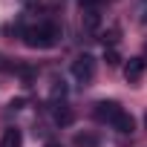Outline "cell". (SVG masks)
<instances>
[{
  "instance_id": "cell-5",
  "label": "cell",
  "mask_w": 147,
  "mask_h": 147,
  "mask_svg": "<svg viewBox=\"0 0 147 147\" xmlns=\"http://www.w3.org/2000/svg\"><path fill=\"white\" fill-rule=\"evenodd\" d=\"M113 127H115L118 133H133V130H136V121H133V115H130V113H124V110H121V113L115 115Z\"/></svg>"
},
{
  "instance_id": "cell-7",
  "label": "cell",
  "mask_w": 147,
  "mask_h": 147,
  "mask_svg": "<svg viewBox=\"0 0 147 147\" xmlns=\"http://www.w3.org/2000/svg\"><path fill=\"white\" fill-rule=\"evenodd\" d=\"M84 29H90V32H95L98 26H101V12L98 9H84Z\"/></svg>"
},
{
  "instance_id": "cell-9",
  "label": "cell",
  "mask_w": 147,
  "mask_h": 147,
  "mask_svg": "<svg viewBox=\"0 0 147 147\" xmlns=\"http://www.w3.org/2000/svg\"><path fill=\"white\" fill-rule=\"evenodd\" d=\"M75 144H78V147H98V136H92V133H78V136H75Z\"/></svg>"
},
{
  "instance_id": "cell-4",
  "label": "cell",
  "mask_w": 147,
  "mask_h": 147,
  "mask_svg": "<svg viewBox=\"0 0 147 147\" xmlns=\"http://www.w3.org/2000/svg\"><path fill=\"white\" fill-rule=\"evenodd\" d=\"M144 69H147V61H144V58H130V61L124 63V78L133 84V81H138V78L144 75Z\"/></svg>"
},
{
  "instance_id": "cell-6",
  "label": "cell",
  "mask_w": 147,
  "mask_h": 147,
  "mask_svg": "<svg viewBox=\"0 0 147 147\" xmlns=\"http://www.w3.org/2000/svg\"><path fill=\"white\" fill-rule=\"evenodd\" d=\"M20 144H23V136L18 127H9L3 133V138H0V147H20Z\"/></svg>"
},
{
  "instance_id": "cell-12",
  "label": "cell",
  "mask_w": 147,
  "mask_h": 147,
  "mask_svg": "<svg viewBox=\"0 0 147 147\" xmlns=\"http://www.w3.org/2000/svg\"><path fill=\"white\" fill-rule=\"evenodd\" d=\"M46 147H61V144H55V141H49V144H46Z\"/></svg>"
},
{
  "instance_id": "cell-3",
  "label": "cell",
  "mask_w": 147,
  "mask_h": 147,
  "mask_svg": "<svg viewBox=\"0 0 147 147\" xmlns=\"http://www.w3.org/2000/svg\"><path fill=\"white\" fill-rule=\"evenodd\" d=\"M92 113H95V118H98V121H107V124H113V121H115V115L121 113V107H118L115 101H98Z\"/></svg>"
},
{
  "instance_id": "cell-11",
  "label": "cell",
  "mask_w": 147,
  "mask_h": 147,
  "mask_svg": "<svg viewBox=\"0 0 147 147\" xmlns=\"http://www.w3.org/2000/svg\"><path fill=\"white\" fill-rule=\"evenodd\" d=\"M104 58H107V63H110V66H115V63H118V61H121V58H118V52H115V49H107V55H104Z\"/></svg>"
},
{
  "instance_id": "cell-1",
  "label": "cell",
  "mask_w": 147,
  "mask_h": 147,
  "mask_svg": "<svg viewBox=\"0 0 147 147\" xmlns=\"http://www.w3.org/2000/svg\"><path fill=\"white\" fill-rule=\"evenodd\" d=\"M61 38V26L58 23H38V26H26L23 29V43L32 49H49L55 46Z\"/></svg>"
},
{
  "instance_id": "cell-13",
  "label": "cell",
  "mask_w": 147,
  "mask_h": 147,
  "mask_svg": "<svg viewBox=\"0 0 147 147\" xmlns=\"http://www.w3.org/2000/svg\"><path fill=\"white\" fill-rule=\"evenodd\" d=\"M144 124H147V115H144Z\"/></svg>"
},
{
  "instance_id": "cell-10",
  "label": "cell",
  "mask_w": 147,
  "mask_h": 147,
  "mask_svg": "<svg viewBox=\"0 0 147 147\" xmlns=\"http://www.w3.org/2000/svg\"><path fill=\"white\" fill-rule=\"evenodd\" d=\"M63 95H66L63 81H55V87H52V101H58V98H63Z\"/></svg>"
},
{
  "instance_id": "cell-8",
  "label": "cell",
  "mask_w": 147,
  "mask_h": 147,
  "mask_svg": "<svg viewBox=\"0 0 147 147\" xmlns=\"http://www.w3.org/2000/svg\"><path fill=\"white\" fill-rule=\"evenodd\" d=\"M52 118H55V124H69V121H72V113H69V107H66V104H55Z\"/></svg>"
},
{
  "instance_id": "cell-2",
  "label": "cell",
  "mask_w": 147,
  "mask_h": 147,
  "mask_svg": "<svg viewBox=\"0 0 147 147\" xmlns=\"http://www.w3.org/2000/svg\"><path fill=\"white\" fill-rule=\"evenodd\" d=\"M72 75H75V81H81V84H87V81H92V75H95V58L92 55H78L75 61H72Z\"/></svg>"
}]
</instances>
